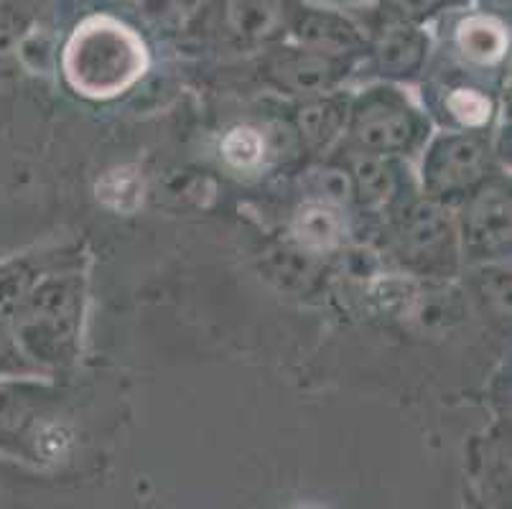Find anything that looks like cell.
Returning <instances> with one entry per match:
<instances>
[{"label": "cell", "mask_w": 512, "mask_h": 509, "mask_svg": "<svg viewBox=\"0 0 512 509\" xmlns=\"http://www.w3.org/2000/svg\"><path fill=\"white\" fill-rule=\"evenodd\" d=\"M265 270L268 278L278 280V286L288 291H311L319 280L321 268L314 252L304 250L301 245H278L265 255Z\"/></svg>", "instance_id": "e0dca14e"}, {"label": "cell", "mask_w": 512, "mask_h": 509, "mask_svg": "<svg viewBox=\"0 0 512 509\" xmlns=\"http://www.w3.org/2000/svg\"><path fill=\"white\" fill-rule=\"evenodd\" d=\"M464 6H469V0H375L377 11L418 23V26H426L434 18L459 11Z\"/></svg>", "instance_id": "44dd1931"}, {"label": "cell", "mask_w": 512, "mask_h": 509, "mask_svg": "<svg viewBox=\"0 0 512 509\" xmlns=\"http://www.w3.org/2000/svg\"><path fill=\"white\" fill-rule=\"evenodd\" d=\"M337 161L347 168L357 207L367 209V212H383V209L390 212L403 199L400 196L403 181H400L395 158L377 156V153L347 146L344 156L337 158Z\"/></svg>", "instance_id": "4fadbf2b"}, {"label": "cell", "mask_w": 512, "mask_h": 509, "mask_svg": "<svg viewBox=\"0 0 512 509\" xmlns=\"http://www.w3.org/2000/svg\"><path fill=\"white\" fill-rule=\"evenodd\" d=\"M495 174V151L484 130L436 135L423 153V194L436 202L459 204Z\"/></svg>", "instance_id": "8992f818"}, {"label": "cell", "mask_w": 512, "mask_h": 509, "mask_svg": "<svg viewBox=\"0 0 512 509\" xmlns=\"http://www.w3.org/2000/svg\"><path fill=\"white\" fill-rule=\"evenodd\" d=\"M11 479H16V474H13L11 469H8V461L6 459H0V497L6 494V487Z\"/></svg>", "instance_id": "cb8c5ba5"}, {"label": "cell", "mask_w": 512, "mask_h": 509, "mask_svg": "<svg viewBox=\"0 0 512 509\" xmlns=\"http://www.w3.org/2000/svg\"><path fill=\"white\" fill-rule=\"evenodd\" d=\"M444 115L459 130H487L495 118V97L477 84H451L441 97Z\"/></svg>", "instance_id": "2e32d148"}, {"label": "cell", "mask_w": 512, "mask_h": 509, "mask_svg": "<svg viewBox=\"0 0 512 509\" xmlns=\"http://www.w3.org/2000/svg\"><path fill=\"white\" fill-rule=\"evenodd\" d=\"M388 247L403 268L449 278L459 268V230L449 204L431 196H408L390 209Z\"/></svg>", "instance_id": "277c9868"}, {"label": "cell", "mask_w": 512, "mask_h": 509, "mask_svg": "<svg viewBox=\"0 0 512 509\" xmlns=\"http://www.w3.org/2000/svg\"><path fill=\"white\" fill-rule=\"evenodd\" d=\"M456 219L459 250L469 263H495L510 255V181L495 174L464 196Z\"/></svg>", "instance_id": "ba28073f"}, {"label": "cell", "mask_w": 512, "mask_h": 509, "mask_svg": "<svg viewBox=\"0 0 512 509\" xmlns=\"http://www.w3.org/2000/svg\"><path fill=\"white\" fill-rule=\"evenodd\" d=\"M148 72V46L136 28L113 13H90L62 49V74L79 97L115 100Z\"/></svg>", "instance_id": "7a4b0ae2"}, {"label": "cell", "mask_w": 512, "mask_h": 509, "mask_svg": "<svg viewBox=\"0 0 512 509\" xmlns=\"http://www.w3.org/2000/svg\"><path fill=\"white\" fill-rule=\"evenodd\" d=\"M349 100L344 92H324V95L301 97L293 107V128L299 133L301 143L311 153H327L337 143L347 128Z\"/></svg>", "instance_id": "5bb4252c"}, {"label": "cell", "mask_w": 512, "mask_h": 509, "mask_svg": "<svg viewBox=\"0 0 512 509\" xmlns=\"http://www.w3.org/2000/svg\"><path fill=\"white\" fill-rule=\"evenodd\" d=\"M469 3H474L477 11L490 13V16L510 23V0H469Z\"/></svg>", "instance_id": "603a6c76"}, {"label": "cell", "mask_w": 512, "mask_h": 509, "mask_svg": "<svg viewBox=\"0 0 512 509\" xmlns=\"http://www.w3.org/2000/svg\"><path fill=\"white\" fill-rule=\"evenodd\" d=\"M507 26H510L507 21H500L477 8L472 11H467V6L459 8V16L451 26V49L462 59L464 67L490 72L507 59V49H510Z\"/></svg>", "instance_id": "7c38bea8"}, {"label": "cell", "mask_w": 512, "mask_h": 509, "mask_svg": "<svg viewBox=\"0 0 512 509\" xmlns=\"http://www.w3.org/2000/svg\"><path fill=\"white\" fill-rule=\"evenodd\" d=\"M304 189L309 191V202H324L332 207H347L349 202H355L347 168L337 158L319 168H311Z\"/></svg>", "instance_id": "d6986e66"}, {"label": "cell", "mask_w": 512, "mask_h": 509, "mask_svg": "<svg viewBox=\"0 0 512 509\" xmlns=\"http://www.w3.org/2000/svg\"><path fill=\"white\" fill-rule=\"evenodd\" d=\"M355 69V62L304 49L291 41L265 49L258 62V72L268 87L281 95L314 97L337 90Z\"/></svg>", "instance_id": "9c48e42d"}, {"label": "cell", "mask_w": 512, "mask_h": 509, "mask_svg": "<svg viewBox=\"0 0 512 509\" xmlns=\"http://www.w3.org/2000/svg\"><path fill=\"white\" fill-rule=\"evenodd\" d=\"M296 8L299 0H197L184 36L217 51H265L288 41Z\"/></svg>", "instance_id": "3957f363"}, {"label": "cell", "mask_w": 512, "mask_h": 509, "mask_svg": "<svg viewBox=\"0 0 512 509\" xmlns=\"http://www.w3.org/2000/svg\"><path fill=\"white\" fill-rule=\"evenodd\" d=\"M367 51L365 59L370 69L385 82H411L426 69L431 39L426 26L372 11L365 26Z\"/></svg>", "instance_id": "30bf717a"}, {"label": "cell", "mask_w": 512, "mask_h": 509, "mask_svg": "<svg viewBox=\"0 0 512 509\" xmlns=\"http://www.w3.org/2000/svg\"><path fill=\"white\" fill-rule=\"evenodd\" d=\"M288 41L304 49L337 56V59H349L355 64L367 51V36L360 23L334 8L311 6L306 0H299Z\"/></svg>", "instance_id": "8fae6325"}, {"label": "cell", "mask_w": 512, "mask_h": 509, "mask_svg": "<svg viewBox=\"0 0 512 509\" xmlns=\"http://www.w3.org/2000/svg\"><path fill=\"white\" fill-rule=\"evenodd\" d=\"M31 36V16L21 0H0V72L18 64Z\"/></svg>", "instance_id": "ac0fdd59"}, {"label": "cell", "mask_w": 512, "mask_h": 509, "mask_svg": "<svg viewBox=\"0 0 512 509\" xmlns=\"http://www.w3.org/2000/svg\"><path fill=\"white\" fill-rule=\"evenodd\" d=\"M13 375H34L29 362L21 357L11 334V319L6 311H0V377Z\"/></svg>", "instance_id": "7402d4cb"}, {"label": "cell", "mask_w": 512, "mask_h": 509, "mask_svg": "<svg viewBox=\"0 0 512 509\" xmlns=\"http://www.w3.org/2000/svg\"><path fill=\"white\" fill-rule=\"evenodd\" d=\"M222 158L237 171H250L265 158V135L250 125H237L222 138Z\"/></svg>", "instance_id": "ffe728a7"}, {"label": "cell", "mask_w": 512, "mask_h": 509, "mask_svg": "<svg viewBox=\"0 0 512 509\" xmlns=\"http://www.w3.org/2000/svg\"><path fill=\"white\" fill-rule=\"evenodd\" d=\"M87 286L79 265L46 270L18 298L11 311V334L34 372L64 370L77 359Z\"/></svg>", "instance_id": "6da1fadb"}, {"label": "cell", "mask_w": 512, "mask_h": 509, "mask_svg": "<svg viewBox=\"0 0 512 509\" xmlns=\"http://www.w3.org/2000/svg\"><path fill=\"white\" fill-rule=\"evenodd\" d=\"M316 3H327V6H357V3H370V0H316Z\"/></svg>", "instance_id": "d4e9b609"}, {"label": "cell", "mask_w": 512, "mask_h": 509, "mask_svg": "<svg viewBox=\"0 0 512 509\" xmlns=\"http://www.w3.org/2000/svg\"><path fill=\"white\" fill-rule=\"evenodd\" d=\"M293 242L314 255L334 250L344 240V222L339 207L324 202H306L293 217Z\"/></svg>", "instance_id": "9a60e30c"}, {"label": "cell", "mask_w": 512, "mask_h": 509, "mask_svg": "<svg viewBox=\"0 0 512 509\" xmlns=\"http://www.w3.org/2000/svg\"><path fill=\"white\" fill-rule=\"evenodd\" d=\"M59 392L31 377H0V456L21 461L46 459L51 418Z\"/></svg>", "instance_id": "52a82bcc"}, {"label": "cell", "mask_w": 512, "mask_h": 509, "mask_svg": "<svg viewBox=\"0 0 512 509\" xmlns=\"http://www.w3.org/2000/svg\"><path fill=\"white\" fill-rule=\"evenodd\" d=\"M344 133H347V146L398 158L423 146L428 123L406 92H400L393 84H377L355 100H349Z\"/></svg>", "instance_id": "5b68a950"}]
</instances>
